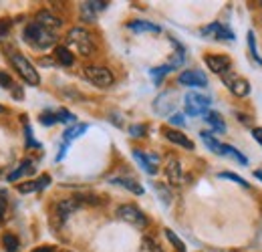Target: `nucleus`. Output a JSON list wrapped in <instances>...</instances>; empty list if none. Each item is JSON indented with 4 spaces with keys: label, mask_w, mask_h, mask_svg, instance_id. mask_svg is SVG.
Instances as JSON below:
<instances>
[{
    "label": "nucleus",
    "mask_w": 262,
    "mask_h": 252,
    "mask_svg": "<svg viewBox=\"0 0 262 252\" xmlns=\"http://www.w3.org/2000/svg\"><path fill=\"white\" fill-rule=\"evenodd\" d=\"M246 40H248V49H250L252 57L256 59V63L262 65V57L258 55V47H256V36H254V31H248V34H246Z\"/></svg>",
    "instance_id": "obj_30"
},
{
    "label": "nucleus",
    "mask_w": 262,
    "mask_h": 252,
    "mask_svg": "<svg viewBox=\"0 0 262 252\" xmlns=\"http://www.w3.org/2000/svg\"><path fill=\"white\" fill-rule=\"evenodd\" d=\"M31 174H34V163L31 161V159H25L10 176H8V182H16L20 176H31Z\"/></svg>",
    "instance_id": "obj_23"
},
{
    "label": "nucleus",
    "mask_w": 262,
    "mask_h": 252,
    "mask_svg": "<svg viewBox=\"0 0 262 252\" xmlns=\"http://www.w3.org/2000/svg\"><path fill=\"white\" fill-rule=\"evenodd\" d=\"M169 123L176 127H184L186 125V117L182 113H173V115H169Z\"/></svg>",
    "instance_id": "obj_39"
},
{
    "label": "nucleus",
    "mask_w": 262,
    "mask_h": 252,
    "mask_svg": "<svg viewBox=\"0 0 262 252\" xmlns=\"http://www.w3.org/2000/svg\"><path fill=\"white\" fill-rule=\"evenodd\" d=\"M36 23L40 25V27H45V29H59L61 25H63V20L59 18V16H55L53 12H49V10H40V12H36Z\"/></svg>",
    "instance_id": "obj_17"
},
{
    "label": "nucleus",
    "mask_w": 262,
    "mask_h": 252,
    "mask_svg": "<svg viewBox=\"0 0 262 252\" xmlns=\"http://www.w3.org/2000/svg\"><path fill=\"white\" fill-rule=\"evenodd\" d=\"M252 137L262 145V127H254V129H252Z\"/></svg>",
    "instance_id": "obj_43"
},
{
    "label": "nucleus",
    "mask_w": 262,
    "mask_h": 252,
    "mask_svg": "<svg viewBox=\"0 0 262 252\" xmlns=\"http://www.w3.org/2000/svg\"><path fill=\"white\" fill-rule=\"evenodd\" d=\"M222 150H224V156H230L232 159H236L238 163H242V165H246V163H248V159L244 158V156H242V154H240V152H238L234 145H228V143H224V148H222Z\"/></svg>",
    "instance_id": "obj_29"
},
{
    "label": "nucleus",
    "mask_w": 262,
    "mask_h": 252,
    "mask_svg": "<svg viewBox=\"0 0 262 252\" xmlns=\"http://www.w3.org/2000/svg\"><path fill=\"white\" fill-rule=\"evenodd\" d=\"M115 214H117V218L129 222L131 226H135V228H145L147 226V216L133 204H121L115 210Z\"/></svg>",
    "instance_id": "obj_6"
},
{
    "label": "nucleus",
    "mask_w": 262,
    "mask_h": 252,
    "mask_svg": "<svg viewBox=\"0 0 262 252\" xmlns=\"http://www.w3.org/2000/svg\"><path fill=\"white\" fill-rule=\"evenodd\" d=\"M83 75H85L87 81H91L93 85H97L101 89L111 87V85L115 83L113 73H111L107 67H101V65H89V67H85V69H83Z\"/></svg>",
    "instance_id": "obj_4"
},
{
    "label": "nucleus",
    "mask_w": 262,
    "mask_h": 252,
    "mask_svg": "<svg viewBox=\"0 0 262 252\" xmlns=\"http://www.w3.org/2000/svg\"><path fill=\"white\" fill-rule=\"evenodd\" d=\"M38 121L42 123V125H55V123H59V119H57V111H45L40 117H38Z\"/></svg>",
    "instance_id": "obj_32"
},
{
    "label": "nucleus",
    "mask_w": 262,
    "mask_h": 252,
    "mask_svg": "<svg viewBox=\"0 0 262 252\" xmlns=\"http://www.w3.org/2000/svg\"><path fill=\"white\" fill-rule=\"evenodd\" d=\"M200 34L202 36H208V38H218V40H234V32L230 31L226 25L222 23H212L204 29H200Z\"/></svg>",
    "instance_id": "obj_11"
},
{
    "label": "nucleus",
    "mask_w": 262,
    "mask_h": 252,
    "mask_svg": "<svg viewBox=\"0 0 262 252\" xmlns=\"http://www.w3.org/2000/svg\"><path fill=\"white\" fill-rule=\"evenodd\" d=\"M2 113H6V109H4L2 105H0V115H2Z\"/></svg>",
    "instance_id": "obj_47"
},
{
    "label": "nucleus",
    "mask_w": 262,
    "mask_h": 252,
    "mask_svg": "<svg viewBox=\"0 0 262 252\" xmlns=\"http://www.w3.org/2000/svg\"><path fill=\"white\" fill-rule=\"evenodd\" d=\"M20 194H31V192H38V182H25L18 186Z\"/></svg>",
    "instance_id": "obj_37"
},
{
    "label": "nucleus",
    "mask_w": 262,
    "mask_h": 252,
    "mask_svg": "<svg viewBox=\"0 0 262 252\" xmlns=\"http://www.w3.org/2000/svg\"><path fill=\"white\" fill-rule=\"evenodd\" d=\"M204 121L212 127L214 131H218V133H224V131H226V123H224L222 115L216 113V111H208V113L204 115Z\"/></svg>",
    "instance_id": "obj_20"
},
{
    "label": "nucleus",
    "mask_w": 262,
    "mask_h": 252,
    "mask_svg": "<svg viewBox=\"0 0 262 252\" xmlns=\"http://www.w3.org/2000/svg\"><path fill=\"white\" fill-rule=\"evenodd\" d=\"M25 139H27V148H36V150H40V143H38V141H34L31 125L25 127Z\"/></svg>",
    "instance_id": "obj_35"
},
{
    "label": "nucleus",
    "mask_w": 262,
    "mask_h": 252,
    "mask_svg": "<svg viewBox=\"0 0 262 252\" xmlns=\"http://www.w3.org/2000/svg\"><path fill=\"white\" fill-rule=\"evenodd\" d=\"M222 81H224V85L230 89V93L236 95V97L250 95V81L244 79V77H240V75H236V73H232V71H230L228 75L222 77Z\"/></svg>",
    "instance_id": "obj_7"
},
{
    "label": "nucleus",
    "mask_w": 262,
    "mask_h": 252,
    "mask_svg": "<svg viewBox=\"0 0 262 252\" xmlns=\"http://www.w3.org/2000/svg\"><path fill=\"white\" fill-rule=\"evenodd\" d=\"M49 184H51V176H49V174H42V176L38 178V190H45Z\"/></svg>",
    "instance_id": "obj_41"
},
{
    "label": "nucleus",
    "mask_w": 262,
    "mask_h": 252,
    "mask_svg": "<svg viewBox=\"0 0 262 252\" xmlns=\"http://www.w3.org/2000/svg\"><path fill=\"white\" fill-rule=\"evenodd\" d=\"M260 6H262V0H260Z\"/></svg>",
    "instance_id": "obj_48"
},
{
    "label": "nucleus",
    "mask_w": 262,
    "mask_h": 252,
    "mask_svg": "<svg viewBox=\"0 0 262 252\" xmlns=\"http://www.w3.org/2000/svg\"><path fill=\"white\" fill-rule=\"evenodd\" d=\"M2 246H4V250L6 252H18V248H20V240H18L14 234L6 232V234L2 236Z\"/></svg>",
    "instance_id": "obj_26"
},
{
    "label": "nucleus",
    "mask_w": 262,
    "mask_h": 252,
    "mask_svg": "<svg viewBox=\"0 0 262 252\" xmlns=\"http://www.w3.org/2000/svg\"><path fill=\"white\" fill-rule=\"evenodd\" d=\"M25 40L33 49H36V51H47V49H51L57 43V34H55V31H51V29L40 27L38 23H31L25 29Z\"/></svg>",
    "instance_id": "obj_1"
},
{
    "label": "nucleus",
    "mask_w": 262,
    "mask_h": 252,
    "mask_svg": "<svg viewBox=\"0 0 262 252\" xmlns=\"http://www.w3.org/2000/svg\"><path fill=\"white\" fill-rule=\"evenodd\" d=\"M67 45L73 51H77L81 57H91L93 51H95L93 36L85 29H81V27H75V29H71V31L67 32Z\"/></svg>",
    "instance_id": "obj_2"
},
{
    "label": "nucleus",
    "mask_w": 262,
    "mask_h": 252,
    "mask_svg": "<svg viewBox=\"0 0 262 252\" xmlns=\"http://www.w3.org/2000/svg\"><path fill=\"white\" fill-rule=\"evenodd\" d=\"M210 103H212V99L208 95H202V93H188L184 97V107H186V113L190 117L206 115Z\"/></svg>",
    "instance_id": "obj_5"
},
{
    "label": "nucleus",
    "mask_w": 262,
    "mask_h": 252,
    "mask_svg": "<svg viewBox=\"0 0 262 252\" xmlns=\"http://www.w3.org/2000/svg\"><path fill=\"white\" fill-rule=\"evenodd\" d=\"M109 4L107 2H99V0H91V2H81L79 10H81V20L83 23H93L97 18V12L105 10Z\"/></svg>",
    "instance_id": "obj_13"
},
{
    "label": "nucleus",
    "mask_w": 262,
    "mask_h": 252,
    "mask_svg": "<svg viewBox=\"0 0 262 252\" xmlns=\"http://www.w3.org/2000/svg\"><path fill=\"white\" fill-rule=\"evenodd\" d=\"M178 101V91H164L162 95L156 97L154 101V111L158 115H173V109H176V103Z\"/></svg>",
    "instance_id": "obj_8"
},
{
    "label": "nucleus",
    "mask_w": 262,
    "mask_h": 252,
    "mask_svg": "<svg viewBox=\"0 0 262 252\" xmlns=\"http://www.w3.org/2000/svg\"><path fill=\"white\" fill-rule=\"evenodd\" d=\"M8 59H10L12 67L16 69V73H18V75L29 83V85H38V83H40L38 71L34 69L33 63H31L27 57H23V55H20V53H16V51H10Z\"/></svg>",
    "instance_id": "obj_3"
},
{
    "label": "nucleus",
    "mask_w": 262,
    "mask_h": 252,
    "mask_svg": "<svg viewBox=\"0 0 262 252\" xmlns=\"http://www.w3.org/2000/svg\"><path fill=\"white\" fill-rule=\"evenodd\" d=\"M165 176H167L169 184H173V186H180V184L184 182V172H182V163H180V159H176V158L167 159Z\"/></svg>",
    "instance_id": "obj_15"
},
{
    "label": "nucleus",
    "mask_w": 262,
    "mask_h": 252,
    "mask_svg": "<svg viewBox=\"0 0 262 252\" xmlns=\"http://www.w3.org/2000/svg\"><path fill=\"white\" fill-rule=\"evenodd\" d=\"M173 67L167 63V65H162V67H154L151 71H149V77H151V81L156 83V85H162V81H164L165 75H169V71H171Z\"/></svg>",
    "instance_id": "obj_25"
},
{
    "label": "nucleus",
    "mask_w": 262,
    "mask_h": 252,
    "mask_svg": "<svg viewBox=\"0 0 262 252\" xmlns=\"http://www.w3.org/2000/svg\"><path fill=\"white\" fill-rule=\"evenodd\" d=\"M12 95H14V99H23V91L18 89V85L12 87Z\"/></svg>",
    "instance_id": "obj_44"
},
{
    "label": "nucleus",
    "mask_w": 262,
    "mask_h": 252,
    "mask_svg": "<svg viewBox=\"0 0 262 252\" xmlns=\"http://www.w3.org/2000/svg\"><path fill=\"white\" fill-rule=\"evenodd\" d=\"M79 206H81L79 198H67V200L57 202V206H55V214H57L59 222L63 224V222H65L73 212H77V210H79Z\"/></svg>",
    "instance_id": "obj_14"
},
{
    "label": "nucleus",
    "mask_w": 262,
    "mask_h": 252,
    "mask_svg": "<svg viewBox=\"0 0 262 252\" xmlns=\"http://www.w3.org/2000/svg\"><path fill=\"white\" fill-rule=\"evenodd\" d=\"M164 135L171 143H176V145H180V148L194 150V141H192L188 135H184L182 131H178V129H164Z\"/></svg>",
    "instance_id": "obj_16"
},
{
    "label": "nucleus",
    "mask_w": 262,
    "mask_h": 252,
    "mask_svg": "<svg viewBox=\"0 0 262 252\" xmlns=\"http://www.w3.org/2000/svg\"><path fill=\"white\" fill-rule=\"evenodd\" d=\"M178 83L184 87H208V77L198 69H188L178 75Z\"/></svg>",
    "instance_id": "obj_10"
},
{
    "label": "nucleus",
    "mask_w": 262,
    "mask_h": 252,
    "mask_svg": "<svg viewBox=\"0 0 262 252\" xmlns=\"http://www.w3.org/2000/svg\"><path fill=\"white\" fill-rule=\"evenodd\" d=\"M164 232H165V238H167V240H169V242L173 244V248H176V250H178V252H186V244L182 242V238H180V236H178V234H176L173 230L165 228Z\"/></svg>",
    "instance_id": "obj_27"
},
{
    "label": "nucleus",
    "mask_w": 262,
    "mask_h": 252,
    "mask_svg": "<svg viewBox=\"0 0 262 252\" xmlns=\"http://www.w3.org/2000/svg\"><path fill=\"white\" fill-rule=\"evenodd\" d=\"M4 216H6V198L0 196V222L4 220Z\"/></svg>",
    "instance_id": "obj_42"
},
{
    "label": "nucleus",
    "mask_w": 262,
    "mask_h": 252,
    "mask_svg": "<svg viewBox=\"0 0 262 252\" xmlns=\"http://www.w3.org/2000/svg\"><path fill=\"white\" fill-rule=\"evenodd\" d=\"M57 119H59V123H75L77 117L71 111H67V109H59L57 111Z\"/></svg>",
    "instance_id": "obj_34"
},
{
    "label": "nucleus",
    "mask_w": 262,
    "mask_h": 252,
    "mask_svg": "<svg viewBox=\"0 0 262 252\" xmlns=\"http://www.w3.org/2000/svg\"><path fill=\"white\" fill-rule=\"evenodd\" d=\"M200 137H202V141L208 145V150H210V152H214L216 156H224V150H222V148H224V143H222V141H218V139L214 137V133H210V131H202V133H200Z\"/></svg>",
    "instance_id": "obj_19"
},
{
    "label": "nucleus",
    "mask_w": 262,
    "mask_h": 252,
    "mask_svg": "<svg viewBox=\"0 0 262 252\" xmlns=\"http://www.w3.org/2000/svg\"><path fill=\"white\" fill-rule=\"evenodd\" d=\"M204 63H206V67L212 73H216L220 77L228 75L230 71H232V61H230V57H226V55H206L204 57Z\"/></svg>",
    "instance_id": "obj_9"
},
{
    "label": "nucleus",
    "mask_w": 262,
    "mask_h": 252,
    "mask_svg": "<svg viewBox=\"0 0 262 252\" xmlns=\"http://www.w3.org/2000/svg\"><path fill=\"white\" fill-rule=\"evenodd\" d=\"M154 188H156V192L162 196V202H164L165 206H167V204L171 202V194H169V190L165 188L164 184H160V182H158V184H154Z\"/></svg>",
    "instance_id": "obj_33"
},
{
    "label": "nucleus",
    "mask_w": 262,
    "mask_h": 252,
    "mask_svg": "<svg viewBox=\"0 0 262 252\" xmlns=\"http://www.w3.org/2000/svg\"><path fill=\"white\" fill-rule=\"evenodd\" d=\"M145 131H147V127L145 125H131L129 127V133L133 137H145Z\"/></svg>",
    "instance_id": "obj_40"
},
{
    "label": "nucleus",
    "mask_w": 262,
    "mask_h": 252,
    "mask_svg": "<svg viewBox=\"0 0 262 252\" xmlns=\"http://www.w3.org/2000/svg\"><path fill=\"white\" fill-rule=\"evenodd\" d=\"M218 178L220 180H230V182H236L238 186H242V188H250V184L242 178V176H238V174H232V172H220L218 174Z\"/></svg>",
    "instance_id": "obj_28"
},
{
    "label": "nucleus",
    "mask_w": 262,
    "mask_h": 252,
    "mask_svg": "<svg viewBox=\"0 0 262 252\" xmlns=\"http://www.w3.org/2000/svg\"><path fill=\"white\" fill-rule=\"evenodd\" d=\"M109 182L115 184V186H121V188L129 190L131 194H135V196H141L143 194V186L139 182H135L133 178H111Z\"/></svg>",
    "instance_id": "obj_18"
},
{
    "label": "nucleus",
    "mask_w": 262,
    "mask_h": 252,
    "mask_svg": "<svg viewBox=\"0 0 262 252\" xmlns=\"http://www.w3.org/2000/svg\"><path fill=\"white\" fill-rule=\"evenodd\" d=\"M33 252H53V248L51 246H40V248H36V250Z\"/></svg>",
    "instance_id": "obj_45"
},
{
    "label": "nucleus",
    "mask_w": 262,
    "mask_h": 252,
    "mask_svg": "<svg viewBox=\"0 0 262 252\" xmlns=\"http://www.w3.org/2000/svg\"><path fill=\"white\" fill-rule=\"evenodd\" d=\"M55 59L59 61V63L63 65V67H71V65L75 63V57H73V53L63 47V45H59V47H55Z\"/></svg>",
    "instance_id": "obj_24"
},
{
    "label": "nucleus",
    "mask_w": 262,
    "mask_h": 252,
    "mask_svg": "<svg viewBox=\"0 0 262 252\" xmlns=\"http://www.w3.org/2000/svg\"><path fill=\"white\" fill-rule=\"evenodd\" d=\"M10 20L8 18H0V40H4L6 36H8V32H10Z\"/></svg>",
    "instance_id": "obj_38"
},
{
    "label": "nucleus",
    "mask_w": 262,
    "mask_h": 252,
    "mask_svg": "<svg viewBox=\"0 0 262 252\" xmlns=\"http://www.w3.org/2000/svg\"><path fill=\"white\" fill-rule=\"evenodd\" d=\"M0 87H4V89H12L14 87V81L6 71H0Z\"/></svg>",
    "instance_id": "obj_36"
},
{
    "label": "nucleus",
    "mask_w": 262,
    "mask_h": 252,
    "mask_svg": "<svg viewBox=\"0 0 262 252\" xmlns=\"http://www.w3.org/2000/svg\"><path fill=\"white\" fill-rule=\"evenodd\" d=\"M87 129H89V125H87V123H73V125L69 127L65 133H63V143H65V145H69L73 139L81 137V135H83Z\"/></svg>",
    "instance_id": "obj_21"
},
{
    "label": "nucleus",
    "mask_w": 262,
    "mask_h": 252,
    "mask_svg": "<svg viewBox=\"0 0 262 252\" xmlns=\"http://www.w3.org/2000/svg\"><path fill=\"white\" fill-rule=\"evenodd\" d=\"M254 178H258V180L262 182V172H254Z\"/></svg>",
    "instance_id": "obj_46"
},
{
    "label": "nucleus",
    "mask_w": 262,
    "mask_h": 252,
    "mask_svg": "<svg viewBox=\"0 0 262 252\" xmlns=\"http://www.w3.org/2000/svg\"><path fill=\"white\" fill-rule=\"evenodd\" d=\"M127 29H131L133 32H160L162 29L149 20H131L127 23Z\"/></svg>",
    "instance_id": "obj_22"
},
{
    "label": "nucleus",
    "mask_w": 262,
    "mask_h": 252,
    "mask_svg": "<svg viewBox=\"0 0 262 252\" xmlns=\"http://www.w3.org/2000/svg\"><path fill=\"white\" fill-rule=\"evenodd\" d=\"M141 252H164V250H162V246H160L154 238L145 236V238L141 240Z\"/></svg>",
    "instance_id": "obj_31"
},
{
    "label": "nucleus",
    "mask_w": 262,
    "mask_h": 252,
    "mask_svg": "<svg viewBox=\"0 0 262 252\" xmlns=\"http://www.w3.org/2000/svg\"><path fill=\"white\" fill-rule=\"evenodd\" d=\"M133 159L141 165V170L149 176L158 174V161H160V156L156 154H143L141 150H133Z\"/></svg>",
    "instance_id": "obj_12"
}]
</instances>
